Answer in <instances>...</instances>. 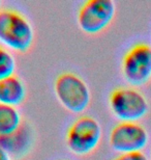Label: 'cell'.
I'll use <instances>...</instances> for the list:
<instances>
[{
    "mask_svg": "<svg viewBox=\"0 0 151 160\" xmlns=\"http://www.w3.org/2000/svg\"><path fill=\"white\" fill-rule=\"evenodd\" d=\"M102 129L94 117L82 114L69 125L65 133V145L77 156H88L101 145Z\"/></svg>",
    "mask_w": 151,
    "mask_h": 160,
    "instance_id": "obj_3",
    "label": "cell"
},
{
    "mask_svg": "<svg viewBox=\"0 0 151 160\" xmlns=\"http://www.w3.org/2000/svg\"><path fill=\"white\" fill-rule=\"evenodd\" d=\"M34 143V132L30 124L23 122L21 127L11 135L0 137V146L12 159H22L31 151Z\"/></svg>",
    "mask_w": 151,
    "mask_h": 160,
    "instance_id": "obj_8",
    "label": "cell"
},
{
    "mask_svg": "<svg viewBox=\"0 0 151 160\" xmlns=\"http://www.w3.org/2000/svg\"><path fill=\"white\" fill-rule=\"evenodd\" d=\"M23 122L24 120L18 107L0 103V137L16 132Z\"/></svg>",
    "mask_w": 151,
    "mask_h": 160,
    "instance_id": "obj_10",
    "label": "cell"
},
{
    "mask_svg": "<svg viewBox=\"0 0 151 160\" xmlns=\"http://www.w3.org/2000/svg\"><path fill=\"white\" fill-rule=\"evenodd\" d=\"M0 160H14L1 146H0Z\"/></svg>",
    "mask_w": 151,
    "mask_h": 160,
    "instance_id": "obj_13",
    "label": "cell"
},
{
    "mask_svg": "<svg viewBox=\"0 0 151 160\" xmlns=\"http://www.w3.org/2000/svg\"><path fill=\"white\" fill-rule=\"evenodd\" d=\"M108 104L113 116L120 122H139L150 109L145 94L131 85H120L112 89Z\"/></svg>",
    "mask_w": 151,
    "mask_h": 160,
    "instance_id": "obj_2",
    "label": "cell"
},
{
    "mask_svg": "<svg viewBox=\"0 0 151 160\" xmlns=\"http://www.w3.org/2000/svg\"><path fill=\"white\" fill-rule=\"evenodd\" d=\"M112 160H150L143 151L139 152H130V153H120Z\"/></svg>",
    "mask_w": 151,
    "mask_h": 160,
    "instance_id": "obj_12",
    "label": "cell"
},
{
    "mask_svg": "<svg viewBox=\"0 0 151 160\" xmlns=\"http://www.w3.org/2000/svg\"><path fill=\"white\" fill-rule=\"evenodd\" d=\"M149 159L151 160V150H150V157H149Z\"/></svg>",
    "mask_w": 151,
    "mask_h": 160,
    "instance_id": "obj_14",
    "label": "cell"
},
{
    "mask_svg": "<svg viewBox=\"0 0 151 160\" xmlns=\"http://www.w3.org/2000/svg\"><path fill=\"white\" fill-rule=\"evenodd\" d=\"M17 62L12 52L3 45H0V80L16 74Z\"/></svg>",
    "mask_w": 151,
    "mask_h": 160,
    "instance_id": "obj_11",
    "label": "cell"
},
{
    "mask_svg": "<svg viewBox=\"0 0 151 160\" xmlns=\"http://www.w3.org/2000/svg\"><path fill=\"white\" fill-rule=\"evenodd\" d=\"M113 0H87L80 6L77 21L83 32L96 36L109 28L116 16Z\"/></svg>",
    "mask_w": 151,
    "mask_h": 160,
    "instance_id": "obj_6",
    "label": "cell"
},
{
    "mask_svg": "<svg viewBox=\"0 0 151 160\" xmlns=\"http://www.w3.org/2000/svg\"><path fill=\"white\" fill-rule=\"evenodd\" d=\"M120 68L130 85L147 84L151 80V44L138 42L131 45L122 55Z\"/></svg>",
    "mask_w": 151,
    "mask_h": 160,
    "instance_id": "obj_5",
    "label": "cell"
},
{
    "mask_svg": "<svg viewBox=\"0 0 151 160\" xmlns=\"http://www.w3.org/2000/svg\"><path fill=\"white\" fill-rule=\"evenodd\" d=\"M2 8V6H1V1H0V8Z\"/></svg>",
    "mask_w": 151,
    "mask_h": 160,
    "instance_id": "obj_15",
    "label": "cell"
},
{
    "mask_svg": "<svg viewBox=\"0 0 151 160\" xmlns=\"http://www.w3.org/2000/svg\"><path fill=\"white\" fill-rule=\"evenodd\" d=\"M54 92L62 106L73 113H82L91 102V91L82 77L73 72H62L54 82Z\"/></svg>",
    "mask_w": 151,
    "mask_h": 160,
    "instance_id": "obj_4",
    "label": "cell"
},
{
    "mask_svg": "<svg viewBox=\"0 0 151 160\" xmlns=\"http://www.w3.org/2000/svg\"><path fill=\"white\" fill-rule=\"evenodd\" d=\"M35 32L28 17L17 8H0V42L7 49L20 54L29 52Z\"/></svg>",
    "mask_w": 151,
    "mask_h": 160,
    "instance_id": "obj_1",
    "label": "cell"
},
{
    "mask_svg": "<svg viewBox=\"0 0 151 160\" xmlns=\"http://www.w3.org/2000/svg\"><path fill=\"white\" fill-rule=\"evenodd\" d=\"M27 97V88L20 76L11 75L0 80V103L18 107Z\"/></svg>",
    "mask_w": 151,
    "mask_h": 160,
    "instance_id": "obj_9",
    "label": "cell"
},
{
    "mask_svg": "<svg viewBox=\"0 0 151 160\" xmlns=\"http://www.w3.org/2000/svg\"><path fill=\"white\" fill-rule=\"evenodd\" d=\"M148 142L149 133L140 122H119L109 135L110 147L119 154L142 151Z\"/></svg>",
    "mask_w": 151,
    "mask_h": 160,
    "instance_id": "obj_7",
    "label": "cell"
}]
</instances>
